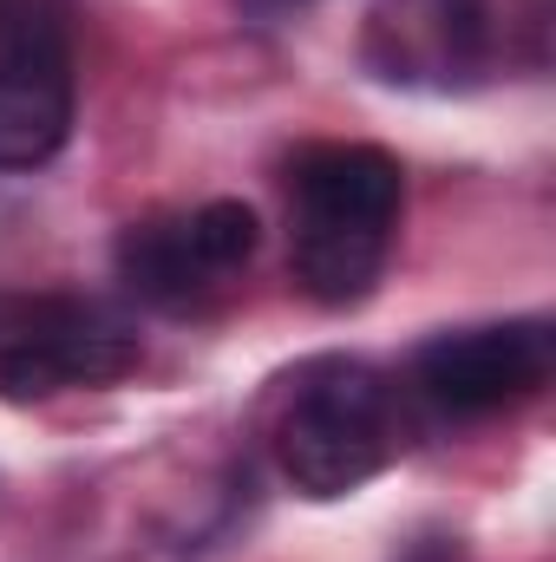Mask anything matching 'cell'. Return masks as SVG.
Masks as SVG:
<instances>
[{
	"label": "cell",
	"instance_id": "obj_1",
	"mask_svg": "<svg viewBox=\"0 0 556 562\" xmlns=\"http://www.w3.org/2000/svg\"><path fill=\"white\" fill-rule=\"evenodd\" d=\"M400 157L380 144H308L288 164V262L308 301L354 307L374 294L400 223Z\"/></svg>",
	"mask_w": 556,
	"mask_h": 562
},
{
	"label": "cell",
	"instance_id": "obj_2",
	"mask_svg": "<svg viewBox=\"0 0 556 562\" xmlns=\"http://www.w3.org/2000/svg\"><path fill=\"white\" fill-rule=\"evenodd\" d=\"M276 458L301 497H347L393 458V400L374 367L327 360L288 386Z\"/></svg>",
	"mask_w": 556,
	"mask_h": 562
},
{
	"label": "cell",
	"instance_id": "obj_3",
	"mask_svg": "<svg viewBox=\"0 0 556 562\" xmlns=\"http://www.w3.org/2000/svg\"><path fill=\"white\" fill-rule=\"evenodd\" d=\"M138 367V334L125 314L73 294L0 307V400H53L73 386H112Z\"/></svg>",
	"mask_w": 556,
	"mask_h": 562
},
{
	"label": "cell",
	"instance_id": "obj_4",
	"mask_svg": "<svg viewBox=\"0 0 556 562\" xmlns=\"http://www.w3.org/2000/svg\"><path fill=\"white\" fill-rule=\"evenodd\" d=\"M413 380L438 413H465V419L504 413L551 380V327L544 321H498V327L438 334L419 347Z\"/></svg>",
	"mask_w": 556,
	"mask_h": 562
},
{
	"label": "cell",
	"instance_id": "obj_5",
	"mask_svg": "<svg viewBox=\"0 0 556 562\" xmlns=\"http://www.w3.org/2000/svg\"><path fill=\"white\" fill-rule=\"evenodd\" d=\"M380 79L465 86L491 59V0H380L367 26Z\"/></svg>",
	"mask_w": 556,
	"mask_h": 562
},
{
	"label": "cell",
	"instance_id": "obj_6",
	"mask_svg": "<svg viewBox=\"0 0 556 562\" xmlns=\"http://www.w3.org/2000/svg\"><path fill=\"white\" fill-rule=\"evenodd\" d=\"M73 132V53H0V170L59 157Z\"/></svg>",
	"mask_w": 556,
	"mask_h": 562
},
{
	"label": "cell",
	"instance_id": "obj_7",
	"mask_svg": "<svg viewBox=\"0 0 556 562\" xmlns=\"http://www.w3.org/2000/svg\"><path fill=\"white\" fill-rule=\"evenodd\" d=\"M119 281L164 307V314H197L210 307V294L223 288V276L210 269V256L197 249L190 216H144L119 236Z\"/></svg>",
	"mask_w": 556,
	"mask_h": 562
},
{
	"label": "cell",
	"instance_id": "obj_8",
	"mask_svg": "<svg viewBox=\"0 0 556 562\" xmlns=\"http://www.w3.org/2000/svg\"><path fill=\"white\" fill-rule=\"evenodd\" d=\"M190 229H197V249L210 256V269H216V276H236V269L256 256V243H263L256 210H249V203H236V196H216V203L190 210Z\"/></svg>",
	"mask_w": 556,
	"mask_h": 562
},
{
	"label": "cell",
	"instance_id": "obj_9",
	"mask_svg": "<svg viewBox=\"0 0 556 562\" xmlns=\"http://www.w3.org/2000/svg\"><path fill=\"white\" fill-rule=\"evenodd\" d=\"M0 53H73V0H0Z\"/></svg>",
	"mask_w": 556,
	"mask_h": 562
},
{
	"label": "cell",
	"instance_id": "obj_10",
	"mask_svg": "<svg viewBox=\"0 0 556 562\" xmlns=\"http://www.w3.org/2000/svg\"><path fill=\"white\" fill-rule=\"evenodd\" d=\"M249 7H269V13H281V7H301V0H249Z\"/></svg>",
	"mask_w": 556,
	"mask_h": 562
},
{
	"label": "cell",
	"instance_id": "obj_11",
	"mask_svg": "<svg viewBox=\"0 0 556 562\" xmlns=\"http://www.w3.org/2000/svg\"><path fill=\"white\" fill-rule=\"evenodd\" d=\"M413 562H445V557H438V550H419V557Z\"/></svg>",
	"mask_w": 556,
	"mask_h": 562
}]
</instances>
